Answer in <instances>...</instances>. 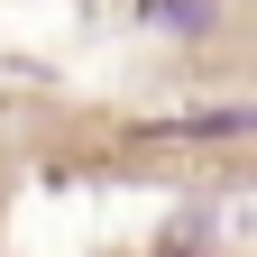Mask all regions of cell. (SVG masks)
I'll list each match as a JSON object with an SVG mask.
<instances>
[{"mask_svg": "<svg viewBox=\"0 0 257 257\" xmlns=\"http://www.w3.org/2000/svg\"><path fill=\"white\" fill-rule=\"evenodd\" d=\"M147 138H166V147H220V138H257V101H211V110H166V119H147Z\"/></svg>", "mask_w": 257, "mask_h": 257, "instance_id": "1", "label": "cell"}, {"mask_svg": "<svg viewBox=\"0 0 257 257\" xmlns=\"http://www.w3.org/2000/svg\"><path fill=\"white\" fill-rule=\"evenodd\" d=\"M147 19H156V28H184V37H202V28H211V0H147Z\"/></svg>", "mask_w": 257, "mask_h": 257, "instance_id": "2", "label": "cell"}]
</instances>
